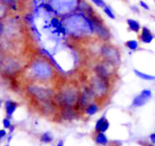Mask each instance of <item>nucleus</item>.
Wrapping results in <instances>:
<instances>
[{
  "label": "nucleus",
  "instance_id": "nucleus-14",
  "mask_svg": "<svg viewBox=\"0 0 155 146\" xmlns=\"http://www.w3.org/2000/svg\"><path fill=\"white\" fill-rule=\"evenodd\" d=\"M91 1L96 5V6H98V7L104 8V6H106V3H104V0H91Z\"/></svg>",
  "mask_w": 155,
  "mask_h": 146
},
{
  "label": "nucleus",
  "instance_id": "nucleus-5",
  "mask_svg": "<svg viewBox=\"0 0 155 146\" xmlns=\"http://www.w3.org/2000/svg\"><path fill=\"white\" fill-rule=\"evenodd\" d=\"M140 39H141L142 43L144 44H149L152 42V40L154 39V36L152 35L151 31L149 30L148 28L143 27L141 28V36H140Z\"/></svg>",
  "mask_w": 155,
  "mask_h": 146
},
{
  "label": "nucleus",
  "instance_id": "nucleus-8",
  "mask_svg": "<svg viewBox=\"0 0 155 146\" xmlns=\"http://www.w3.org/2000/svg\"><path fill=\"white\" fill-rule=\"evenodd\" d=\"M127 22H128L129 28H130L131 31L135 32V33H138V32L141 30V25H140V23L138 22H136V20H134V19H128Z\"/></svg>",
  "mask_w": 155,
  "mask_h": 146
},
{
  "label": "nucleus",
  "instance_id": "nucleus-7",
  "mask_svg": "<svg viewBox=\"0 0 155 146\" xmlns=\"http://www.w3.org/2000/svg\"><path fill=\"white\" fill-rule=\"evenodd\" d=\"M94 141L96 144H101V145L107 144V136L104 135V132H96Z\"/></svg>",
  "mask_w": 155,
  "mask_h": 146
},
{
  "label": "nucleus",
  "instance_id": "nucleus-9",
  "mask_svg": "<svg viewBox=\"0 0 155 146\" xmlns=\"http://www.w3.org/2000/svg\"><path fill=\"white\" fill-rule=\"evenodd\" d=\"M98 110V107L96 104H90L88 106L86 107V110H85V113L87 114L88 116H92L97 112Z\"/></svg>",
  "mask_w": 155,
  "mask_h": 146
},
{
  "label": "nucleus",
  "instance_id": "nucleus-13",
  "mask_svg": "<svg viewBox=\"0 0 155 146\" xmlns=\"http://www.w3.org/2000/svg\"><path fill=\"white\" fill-rule=\"evenodd\" d=\"M104 12H106V13L107 14V15H109V17H110L112 19H115V18H116L115 14L113 13L112 9H110V8L109 6H107V5H106V6L104 7Z\"/></svg>",
  "mask_w": 155,
  "mask_h": 146
},
{
  "label": "nucleus",
  "instance_id": "nucleus-2",
  "mask_svg": "<svg viewBox=\"0 0 155 146\" xmlns=\"http://www.w3.org/2000/svg\"><path fill=\"white\" fill-rule=\"evenodd\" d=\"M35 74L39 78H47L51 75V68L45 63H40L34 66Z\"/></svg>",
  "mask_w": 155,
  "mask_h": 146
},
{
  "label": "nucleus",
  "instance_id": "nucleus-16",
  "mask_svg": "<svg viewBox=\"0 0 155 146\" xmlns=\"http://www.w3.org/2000/svg\"><path fill=\"white\" fill-rule=\"evenodd\" d=\"M3 126H4V128H6V129H9V127L11 126L9 119H4L3 120Z\"/></svg>",
  "mask_w": 155,
  "mask_h": 146
},
{
  "label": "nucleus",
  "instance_id": "nucleus-1",
  "mask_svg": "<svg viewBox=\"0 0 155 146\" xmlns=\"http://www.w3.org/2000/svg\"><path fill=\"white\" fill-rule=\"evenodd\" d=\"M152 96V92L149 89H143L141 93L134 98L132 101V107L133 108H140L147 103L150 100Z\"/></svg>",
  "mask_w": 155,
  "mask_h": 146
},
{
  "label": "nucleus",
  "instance_id": "nucleus-11",
  "mask_svg": "<svg viewBox=\"0 0 155 146\" xmlns=\"http://www.w3.org/2000/svg\"><path fill=\"white\" fill-rule=\"evenodd\" d=\"M126 46L128 47L129 49H131V50L135 51L138 49V42H137L136 40H131V41H128L127 43H126Z\"/></svg>",
  "mask_w": 155,
  "mask_h": 146
},
{
  "label": "nucleus",
  "instance_id": "nucleus-21",
  "mask_svg": "<svg viewBox=\"0 0 155 146\" xmlns=\"http://www.w3.org/2000/svg\"><path fill=\"white\" fill-rule=\"evenodd\" d=\"M9 130H10L9 132H10V133H12L13 131H14V127H13V126H10V127H9Z\"/></svg>",
  "mask_w": 155,
  "mask_h": 146
},
{
  "label": "nucleus",
  "instance_id": "nucleus-15",
  "mask_svg": "<svg viewBox=\"0 0 155 146\" xmlns=\"http://www.w3.org/2000/svg\"><path fill=\"white\" fill-rule=\"evenodd\" d=\"M51 23H52V25H53V27H56V28L59 27V25H61V22H59V19L56 18V17L51 20Z\"/></svg>",
  "mask_w": 155,
  "mask_h": 146
},
{
  "label": "nucleus",
  "instance_id": "nucleus-22",
  "mask_svg": "<svg viewBox=\"0 0 155 146\" xmlns=\"http://www.w3.org/2000/svg\"><path fill=\"white\" fill-rule=\"evenodd\" d=\"M64 144V142L63 141H60L59 143H58V145H63Z\"/></svg>",
  "mask_w": 155,
  "mask_h": 146
},
{
  "label": "nucleus",
  "instance_id": "nucleus-20",
  "mask_svg": "<svg viewBox=\"0 0 155 146\" xmlns=\"http://www.w3.org/2000/svg\"><path fill=\"white\" fill-rule=\"evenodd\" d=\"M2 33H3V25L0 22V35H1Z\"/></svg>",
  "mask_w": 155,
  "mask_h": 146
},
{
  "label": "nucleus",
  "instance_id": "nucleus-10",
  "mask_svg": "<svg viewBox=\"0 0 155 146\" xmlns=\"http://www.w3.org/2000/svg\"><path fill=\"white\" fill-rule=\"evenodd\" d=\"M134 73L137 75L138 77L142 78V79H145V80H155V76H152V75H148V74H145V73H142L140 72L139 70H134Z\"/></svg>",
  "mask_w": 155,
  "mask_h": 146
},
{
  "label": "nucleus",
  "instance_id": "nucleus-6",
  "mask_svg": "<svg viewBox=\"0 0 155 146\" xmlns=\"http://www.w3.org/2000/svg\"><path fill=\"white\" fill-rule=\"evenodd\" d=\"M16 107H17V103H15V101H10V100H7L5 101V112H6V115L9 117V118L12 116L14 111L16 110Z\"/></svg>",
  "mask_w": 155,
  "mask_h": 146
},
{
  "label": "nucleus",
  "instance_id": "nucleus-18",
  "mask_svg": "<svg viewBox=\"0 0 155 146\" xmlns=\"http://www.w3.org/2000/svg\"><path fill=\"white\" fill-rule=\"evenodd\" d=\"M5 135H6V131H5V130H0V139L3 138Z\"/></svg>",
  "mask_w": 155,
  "mask_h": 146
},
{
  "label": "nucleus",
  "instance_id": "nucleus-4",
  "mask_svg": "<svg viewBox=\"0 0 155 146\" xmlns=\"http://www.w3.org/2000/svg\"><path fill=\"white\" fill-rule=\"evenodd\" d=\"M110 127V123L107 121V119L106 117H101V119L97 120L95 124V132H106V131L109 129Z\"/></svg>",
  "mask_w": 155,
  "mask_h": 146
},
{
  "label": "nucleus",
  "instance_id": "nucleus-17",
  "mask_svg": "<svg viewBox=\"0 0 155 146\" xmlns=\"http://www.w3.org/2000/svg\"><path fill=\"white\" fill-rule=\"evenodd\" d=\"M140 6H142L143 8H145L146 10H149V6L147 4L145 3V2H143V1H140Z\"/></svg>",
  "mask_w": 155,
  "mask_h": 146
},
{
  "label": "nucleus",
  "instance_id": "nucleus-23",
  "mask_svg": "<svg viewBox=\"0 0 155 146\" xmlns=\"http://www.w3.org/2000/svg\"><path fill=\"white\" fill-rule=\"evenodd\" d=\"M0 107H1V100H0Z\"/></svg>",
  "mask_w": 155,
  "mask_h": 146
},
{
  "label": "nucleus",
  "instance_id": "nucleus-3",
  "mask_svg": "<svg viewBox=\"0 0 155 146\" xmlns=\"http://www.w3.org/2000/svg\"><path fill=\"white\" fill-rule=\"evenodd\" d=\"M102 55H104L110 63H114L115 60L118 61L120 58L118 51H117L116 49H113V47H110V46H107V47H104V48H102Z\"/></svg>",
  "mask_w": 155,
  "mask_h": 146
},
{
  "label": "nucleus",
  "instance_id": "nucleus-12",
  "mask_svg": "<svg viewBox=\"0 0 155 146\" xmlns=\"http://www.w3.org/2000/svg\"><path fill=\"white\" fill-rule=\"evenodd\" d=\"M53 140V137H52L51 133L50 132H47V133H44L42 137H41V141L42 142H46V143H49Z\"/></svg>",
  "mask_w": 155,
  "mask_h": 146
},
{
  "label": "nucleus",
  "instance_id": "nucleus-19",
  "mask_svg": "<svg viewBox=\"0 0 155 146\" xmlns=\"http://www.w3.org/2000/svg\"><path fill=\"white\" fill-rule=\"evenodd\" d=\"M150 141L153 143V144H155V133L150 135Z\"/></svg>",
  "mask_w": 155,
  "mask_h": 146
}]
</instances>
